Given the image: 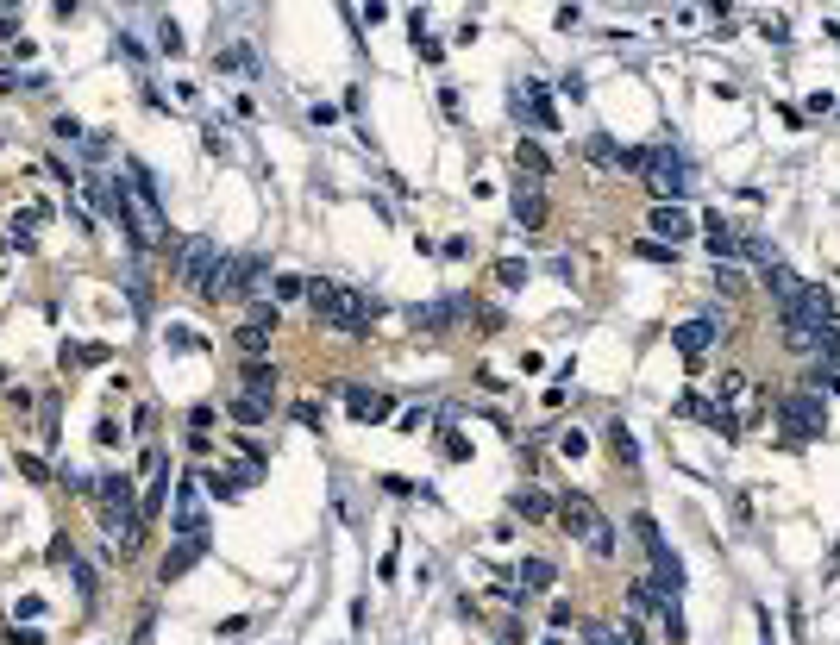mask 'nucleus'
<instances>
[{
    "mask_svg": "<svg viewBox=\"0 0 840 645\" xmlns=\"http://www.w3.org/2000/svg\"><path fill=\"white\" fill-rule=\"evenodd\" d=\"M95 501H101L107 533L120 539V552H138V539H145V508L132 501V476H126V470L101 476V483H95Z\"/></svg>",
    "mask_w": 840,
    "mask_h": 645,
    "instance_id": "3",
    "label": "nucleus"
},
{
    "mask_svg": "<svg viewBox=\"0 0 840 645\" xmlns=\"http://www.w3.org/2000/svg\"><path fill=\"white\" fill-rule=\"evenodd\" d=\"M345 408H352V420H383V414H389V395H370V389H345Z\"/></svg>",
    "mask_w": 840,
    "mask_h": 645,
    "instance_id": "22",
    "label": "nucleus"
},
{
    "mask_svg": "<svg viewBox=\"0 0 840 645\" xmlns=\"http://www.w3.org/2000/svg\"><path fill=\"white\" fill-rule=\"evenodd\" d=\"M176 539H207V508H201V476H182L176 483V520H170Z\"/></svg>",
    "mask_w": 840,
    "mask_h": 645,
    "instance_id": "10",
    "label": "nucleus"
},
{
    "mask_svg": "<svg viewBox=\"0 0 840 645\" xmlns=\"http://www.w3.org/2000/svg\"><path fill=\"white\" fill-rule=\"evenodd\" d=\"M239 426H264L270 420V401H258V395H232V408H226Z\"/></svg>",
    "mask_w": 840,
    "mask_h": 645,
    "instance_id": "27",
    "label": "nucleus"
},
{
    "mask_svg": "<svg viewBox=\"0 0 840 645\" xmlns=\"http://www.w3.org/2000/svg\"><path fill=\"white\" fill-rule=\"evenodd\" d=\"M515 514H527V520H552V514H558V501L540 495V489H515Z\"/></svg>",
    "mask_w": 840,
    "mask_h": 645,
    "instance_id": "25",
    "label": "nucleus"
},
{
    "mask_svg": "<svg viewBox=\"0 0 840 645\" xmlns=\"http://www.w3.org/2000/svg\"><path fill=\"white\" fill-rule=\"evenodd\" d=\"M571 620H577V614H571L565 602H558V608H552V620H546V627H552V633H571Z\"/></svg>",
    "mask_w": 840,
    "mask_h": 645,
    "instance_id": "40",
    "label": "nucleus"
},
{
    "mask_svg": "<svg viewBox=\"0 0 840 645\" xmlns=\"http://www.w3.org/2000/svg\"><path fill=\"white\" fill-rule=\"evenodd\" d=\"M13 32H19V13H13V7H0V38H13Z\"/></svg>",
    "mask_w": 840,
    "mask_h": 645,
    "instance_id": "45",
    "label": "nucleus"
},
{
    "mask_svg": "<svg viewBox=\"0 0 840 645\" xmlns=\"http://www.w3.org/2000/svg\"><path fill=\"white\" fill-rule=\"evenodd\" d=\"M439 451H446V458H471V445H464V433H446V439H439Z\"/></svg>",
    "mask_w": 840,
    "mask_h": 645,
    "instance_id": "36",
    "label": "nucleus"
},
{
    "mask_svg": "<svg viewBox=\"0 0 840 645\" xmlns=\"http://www.w3.org/2000/svg\"><path fill=\"white\" fill-rule=\"evenodd\" d=\"M189 426H195V439H207V433H214V408H195Z\"/></svg>",
    "mask_w": 840,
    "mask_h": 645,
    "instance_id": "37",
    "label": "nucleus"
},
{
    "mask_svg": "<svg viewBox=\"0 0 840 645\" xmlns=\"http://www.w3.org/2000/svg\"><path fill=\"white\" fill-rule=\"evenodd\" d=\"M515 113H521V126H527V132H558L552 94H546V82H533V76L515 82Z\"/></svg>",
    "mask_w": 840,
    "mask_h": 645,
    "instance_id": "9",
    "label": "nucleus"
},
{
    "mask_svg": "<svg viewBox=\"0 0 840 645\" xmlns=\"http://www.w3.org/2000/svg\"><path fill=\"white\" fill-rule=\"evenodd\" d=\"M546 195H540V188H515V226H527V232H540L546 226Z\"/></svg>",
    "mask_w": 840,
    "mask_h": 645,
    "instance_id": "20",
    "label": "nucleus"
},
{
    "mask_svg": "<svg viewBox=\"0 0 840 645\" xmlns=\"http://www.w3.org/2000/svg\"><path fill=\"white\" fill-rule=\"evenodd\" d=\"M157 38H163V51H170V57H176V51H182V32H176V26H170V19H163V26H157Z\"/></svg>",
    "mask_w": 840,
    "mask_h": 645,
    "instance_id": "38",
    "label": "nucleus"
},
{
    "mask_svg": "<svg viewBox=\"0 0 840 645\" xmlns=\"http://www.w3.org/2000/svg\"><path fill=\"white\" fill-rule=\"evenodd\" d=\"M496 282H502V289H527V282H533V264H527V257H502V264H496Z\"/></svg>",
    "mask_w": 840,
    "mask_h": 645,
    "instance_id": "28",
    "label": "nucleus"
},
{
    "mask_svg": "<svg viewBox=\"0 0 840 645\" xmlns=\"http://www.w3.org/2000/svg\"><path fill=\"white\" fill-rule=\"evenodd\" d=\"M721 401H746V376H721Z\"/></svg>",
    "mask_w": 840,
    "mask_h": 645,
    "instance_id": "35",
    "label": "nucleus"
},
{
    "mask_svg": "<svg viewBox=\"0 0 840 645\" xmlns=\"http://www.w3.org/2000/svg\"><path fill=\"white\" fill-rule=\"evenodd\" d=\"M583 639H590V645H615V633L602 627V620H583Z\"/></svg>",
    "mask_w": 840,
    "mask_h": 645,
    "instance_id": "34",
    "label": "nucleus"
},
{
    "mask_svg": "<svg viewBox=\"0 0 840 645\" xmlns=\"http://www.w3.org/2000/svg\"><path fill=\"white\" fill-rule=\"evenodd\" d=\"M19 470H26V483H44V476H51V470H44V458H19Z\"/></svg>",
    "mask_w": 840,
    "mask_h": 645,
    "instance_id": "43",
    "label": "nucleus"
},
{
    "mask_svg": "<svg viewBox=\"0 0 840 645\" xmlns=\"http://www.w3.org/2000/svg\"><path fill=\"white\" fill-rule=\"evenodd\" d=\"M276 320H283V314H276V301H270V307H251V314L239 320V332H232V345H239L245 357H264V345H270Z\"/></svg>",
    "mask_w": 840,
    "mask_h": 645,
    "instance_id": "12",
    "label": "nucleus"
},
{
    "mask_svg": "<svg viewBox=\"0 0 840 645\" xmlns=\"http://www.w3.org/2000/svg\"><path fill=\"white\" fill-rule=\"evenodd\" d=\"M715 332H721V320H715V314H696V320H678V332H671V345H678L684 357H703V351L715 345Z\"/></svg>",
    "mask_w": 840,
    "mask_h": 645,
    "instance_id": "15",
    "label": "nucleus"
},
{
    "mask_svg": "<svg viewBox=\"0 0 840 645\" xmlns=\"http://www.w3.org/2000/svg\"><path fill=\"white\" fill-rule=\"evenodd\" d=\"M778 320H797V326H809V332H840V314H834V295L822 289V282H803V295H797V307L790 314H778Z\"/></svg>",
    "mask_w": 840,
    "mask_h": 645,
    "instance_id": "7",
    "label": "nucleus"
},
{
    "mask_svg": "<svg viewBox=\"0 0 840 645\" xmlns=\"http://www.w3.org/2000/svg\"><path fill=\"white\" fill-rule=\"evenodd\" d=\"M220 270V245L207 232L195 238H182V251H176V282H195V289H207V276Z\"/></svg>",
    "mask_w": 840,
    "mask_h": 645,
    "instance_id": "8",
    "label": "nucleus"
},
{
    "mask_svg": "<svg viewBox=\"0 0 840 645\" xmlns=\"http://www.w3.org/2000/svg\"><path fill=\"white\" fill-rule=\"evenodd\" d=\"M113 213H120V226L132 232L138 251H157L163 245V207H157L151 176L138 170V163H126V176L113 182Z\"/></svg>",
    "mask_w": 840,
    "mask_h": 645,
    "instance_id": "1",
    "label": "nucleus"
},
{
    "mask_svg": "<svg viewBox=\"0 0 840 645\" xmlns=\"http://www.w3.org/2000/svg\"><path fill=\"white\" fill-rule=\"evenodd\" d=\"M715 289H721V295H740V276H734L728 264H721V270H715Z\"/></svg>",
    "mask_w": 840,
    "mask_h": 645,
    "instance_id": "39",
    "label": "nucleus"
},
{
    "mask_svg": "<svg viewBox=\"0 0 840 645\" xmlns=\"http://www.w3.org/2000/svg\"><path fill=\"white\" fill-rule=\"evenodd\" d=\"M558 527H565L571 539H583L596 558H609V552H615V527L602 520V508H596L590 495H565V501H558Z\"/></svg>",
    "mask_w": 840,
    "mask_h": 645,
    "instance_id": "4",
    "label": "nucleus"
},
{
    "mask_svg": "<svg viewBox=\"0 0 840 645\" xmlns=\"http://www.w3.org/2000/svg\"><path fill=\"white\" fill-rule=\"evenodd\" d=\"M640 257H646V264H678V251L659 245V238H640Z\"/></svg>",
    "mask_w": 840,
    "mask_h": 645,
    "instance_id": "32",
    "label": "nucleus"
},
{
    "mask_svg": "<svg viewBox=\"0 0 840 645\" xmlns=\"http://www.w3.org/2000/svg\"><path fill=\"white\" fill-rule=\"evenodd\" d=\"M646 182H652V195H659V201L684 207V182H690V170H684V157H678V151H652Z\"/></svg>",
    "mask_w": 840,
    "mask_h": 645,
    "instance_id": "11",
    "label": "nucleus"
},
{
    "mask_svg": "<svg viewBox=\"0 0 840 645\" xmlns=\"http://www.w3.org/2000/svg\"><path fill=\"white\" fill-rule=\"evenodd\" d=\"M0 376H7V370H0Z\"/></svg>",
    "mask_w": 840,
    "mask_h": 645,
    "instance_id": "46",
    "label": "nucleus"
},
{
    "mask_svg": "<svg viewBox=\"0 0 840 645\" xmlns=\"http://www.w3.org/2000/svg\"><path fill=\"white\" fill-rule=\"evenodd\" d=\"M471 301H458V295H446V301H427V307H414V326L420 332H439V326H452V314H464Z\"/></svg>",
    "mask_w": 840,
    "mask_h": 645,
    "instance_id": "19",
    "label": "nucleus"
},
{
    "mask_svg": "<svg viewBox=\"0 0 840 645\" xmlns=\"http://www.w3.org/2000/svg\"><path fill=\"white\" fill-rule=\"evenodd\" d=\"M634 539L646 545V552H652V545H665V533H659V520H652V514H634Z\"/></svg>",
    "mask_w": 840,
    "mask_h": 645,
    "instance_id": "30",
    "label": "nucleus"
},
{
    "mask_svg": "<svg viewBox=\"0 0 840 645\" xmlns=\"http://www.w3.org/2000/svg\"><path fill=\"white\" fill-rule=\"evenodd\" d=\"M239 382H245V395L270 401V395H276V364H270V357H245V364H239Z\"/></svg>",
    "mask_w": 840,
    "mask_h": 645,
    "instance_id": "17",
    "label": "nucleus"
},
{
    "mask_svg": "<svg viewBox=\"0 0 840 645\" xmlns=\"http://www.w3.org/2000/svg\"><path fill=\"white\" fill-rule=\"evenodd\" d=\"M703 226H709V251H715V264H721V257H734V251H740V232H734L728 220H721V213H709Z\"/></svg>",
    "mask_w": 840,
    "mask_h": 645,
    "instance_id": "23",
    "label": "nucleus"
},
{
    "mask_svg": "<svg viewBox=\"0 0 840 645\" xmlns=\"http://www.w3.org/2000/svg\"><path fill=\"white\" fill-rule=\"evenodd\" d=\"M295 420H301V426H320V420H326V414H320V408H314V401H295Z\"/></svg>",
    "mask_w": 840,
    "mask_h": 645,
    "instance_id": "41",
    "label": "nucleus"
},
{
    "mask_svg": "<svg viewBox=\"0 0 840 645\" xmlns=\"http://www.w3.org/2000/svg\"><path fill=\"white\" fill-rule=\"evenodd\" d=\"M157 639V614H145V620H138V633H132V645H151Z\"/></svg>",
    "mask_w": 840,
    "mask_h": 645,
    "instance_id": "42",
    "label": "nucleus"
},
{
    "mask_svg": "<svg viewBox=\"0 0 840 645\" xmlns=\"http://www.w3.org/2000/svg\"><path fill=\"white\" fill-rule=\"evenodd\" d=\"M646 226H652V238H659V245H671V251H678L684 238L696 232L690 207H671V201H659V207H652V213H646Z\"/></svg>",
    "mask_w": 840,
    "mask_h": 645,
    "instance_id": "13",
    "label": "nucleus"
},
{
    "mask_svg": "<svg viewBox=\"0 0 840 645\" xmlns=\"http://www.w3.org/2000/svg\"><path fill=\"white\" fill-rule=\"evenodd\" d=\"M226 63L239 69V76H258V51H251V44H232V51H226Z\"/></svg>",
    "mask_w": 840,
    "mask_h": 645,
    "instance_id": "31",
    "label": "nucleus"
},
{
    "mask_svg": "<svg viewBox=\"0 0 840 645\" xmlns=\"http://www.w3.org/2000/svg\"><path fill=\"white\" fill-rule=\"evenodd\" d=\"M515 163H521V176H533V182L552 176V157H546L540 138H521V145H515Z\"/></svg>",
    "mask_w": 840,
    "mask_h": 645,
    "instance_id": "21",
    "label": "nucleus"
},
{
    "mask_svg": "<svg viewBox=\"0 0 840 645\" xmlns=\"http://www.w3.org/2000/svg\"><path fill=\"white\" fill-rule=\"evenodd\" d=\"M652 583H659V595H665V602H678V595H684V558L678 552H671V545H652Z\"/></svg>",
    "mask_w": 840,
    "mask_h": 645,
    "instance_id": "14",
    "label": "nucleus"
},
{
    "mask_svg": "<svg viewBox=\"0 0 840 645\" xmlns=\"http://www.w3.org/2000/svg\"><path fill=\"white\" fill-rule=\"evenodd\" d=\"M515 583H521V589H552L558 570H552L546 558H527V564H515Z\"/></svg>",
    "mask_w": 840,
    "mask_h": 645,
    "instance_id": "26",
    "label": "nucleus"
},
{
    "mask_svg": "<svg viewBox=\"0 0 840 645\" xmlns=\"http://www.w3.org/2000/svg\"><path fill=\"white\" fill-rule=\"evenodd\" d=\"M759 645H778V633H772V608H759Z\"/></svg>",
    "mask_w": 840,
    "mask_h": 645,
    "instance_id": "44",
    "label": "nucleus"
},
{
    "mask_svg": "<svg viewBox=\"0 0 840 645\" xmlns=\"http://www.w3.org/2000/svg\"><path fill=\"white\" fill-rule=\"evenodd\" d=\"M583 157H590V163H621V151H615V138H590V145H583Z\"/></svg>",
    "mask_w": 840,
    "mask_h": 645,
    "instance_id": "29",
    "label": "nucleus"
},
{
    "mask_svg": "<svg viewBox=\"0 0 840 645\" xmlns=\"http://www.w3.org/2000/svg\"><path fill=\"white\" fill-rule=\"evenodd\" d=\"M264 276H270L264 257H220V270L207 276V289H201V295H214V301H245Z\"/></svg>",
    "mask_w": 840,
    "mask_h": 645,
    "instance_id": "5",
    "label": "nucleus"
},
{
    "mask_svg": "<svg viewBox=\"0 0 840 645\" xmlns=\"http://www.w3.org/2000/svg\"><path fill=\"white\" fill-rule=\"evenodd\" d=\"M308 307H314V320L320 326H333V332H370V320H377V301L358 295V289H345V282H308Z\"/></svg>",
    "mask_w": 840,
    "mask_h": 645,
    "instance_id": "2",
    "label": "nucleus"
},
{
    "mask_svg": "<svg viewBox=\"0 0 840 645\" xmlns=\"http://www.w3.org/2000/svg\"><path fill=\"white\" fill-rule=\"evenodd\" d=\"M759 276H765V289H772V301H778V314H790V307H797V295H803V282H797V276H790V270H784V257H778V264H772V270H759Z\"/></svg>",
    "mask_w": 840,
    "mask_h": 645,
    "instance_id": "18",
    "label": "nucleus"
},
{
    "mask_svg": "<svg viewBox=\"0 0 840 645\" xmlns=\"http://www.w3.org/2000/svg\"><path fill=\"white\" fill-rule=\"evenodd\" d=\"M602 439H609V451L621 464H640V445H634V433H627V420H609L602 426Z\"/></svg>",
    "mask_w": 840,
    "mask_h": 645,
    "instance_id": "24",
    "label": "nucleus"
},
{
    "mask_svg": "<svg viewBox=\"0 0 840 645\" xmlns=\"http://www.w3.org/2000/svg\"><path fill=\"white\" fill-rule=\"evenodd\" d=\"M201 558H207V539H176L170 552H163V570H157V577H163V583H176V577H189Z\"/></svg>",
    "mask_w": 840,
    "mask_h": 645,
    "instance_id": "16",
    "label": "nucleus"
},
{
    "mask_svg": "<svg viewBox=\"0 0 840 645\" xmlns=\"http://www.w3.org/2000/svg\"><path fill=\"white\" fill-rule=\"evenodd\" d=\"M558 451H565V458H583V451H590V439L571 426V433H558Z\"/></svg>",
    "mask_w": 840,
    "mask_h": 645,
    "instance_id": "33",
    "label": "nucleus"
},
{
    "mask_svg": "<svg viewBox=\"0 0 840 645\" xmlns=\"http://www.w3.org/2000/svg\"><path fill=\"white\" fill-rule=\"evenodd\" d=\"M778 420H784V433L797 439V445H809V439H822V426H828V408H822V395L797 389V395H784V401H778Z\"/></svg>",
    "mask_w": 840,
    "mask_h": 645,
    "instance_id": "6",
    "label": "nucleus"
}]
</instances>
